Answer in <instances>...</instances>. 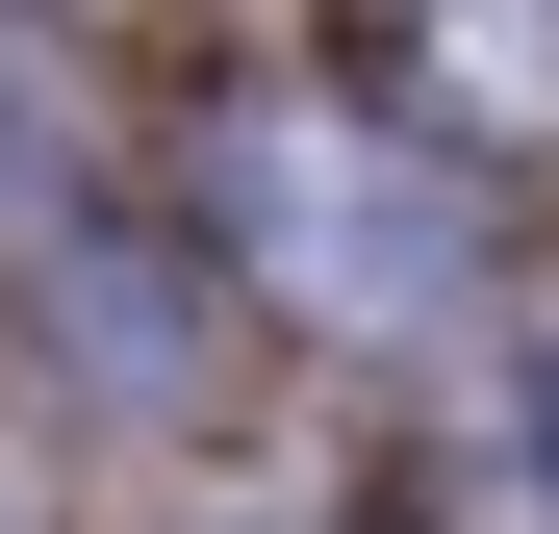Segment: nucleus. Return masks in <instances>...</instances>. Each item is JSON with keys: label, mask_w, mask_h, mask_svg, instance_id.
<instances>
[{"label": "nucleus", "mask_w": 559, "mask_h": 534, "mask_svg": "<svg viewBox=\"0 0 559 534\" xmlns=\"http://www.w3.org/2000/svg\"><path fill=\"white\" fill-rule=\"evenodd\" d=\"M229 254H254L306 331H432V306H457V204H432V153L306 128V103L229 153Z\"/></svg>", "instance_id": "obj_1"}]
</instances>
